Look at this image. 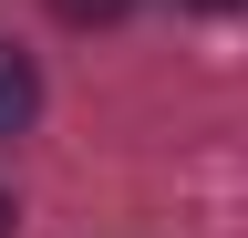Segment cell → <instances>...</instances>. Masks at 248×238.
<instances>
[{"instance_id":"1","label":"cell","mask_w":248,"mask_h":238,"mask_svg":"<svg viewBox=\"0 0 248 238\" xmlns=\"http://www.w3.org/2000/svg\"><path fill=\"white\" fill-rule=\"evenodd\" d=\"M31 114H42V73H31V52H11V42H0V145H11V135H31Z\"/></svg>"},{"instance_id":"2","label":"cell","mask_w":248,"mask_h":238,"mask_svg":"<svg viewBox=\"0 0 248 238\" xmlns=\"http://www.w3.org/2000/svg\"><path fill=\"white\" fill-rule=\"evenodd\" d=\"M52 11H62V21H124L135 0H52Z\"/></svg>"},{"instance_id":"3","label":"cell","mask_w":248,"mask_h":238,"mask_svg":"<svg viewBox=\"0 0 248 238\" xmlns=\"http://www.w3.org/2000/svg\"><path fill=\"white\" fill-rule=\"evenodd\" d=\"M0 238H11V197H0Z\"/></svg>"},{"instance_id":"4","label":"cell","mask_w":248,"mask_h":238,"mask_svg":"<svg viewBox=\"0 0 248 238\" xmlns=\"http://www.w3.org/2000/svg\"><path fill=\"white\" fill-rule=\"evenodd\" d=\"M207 11H238V0H207Z\"/></svg>"}]
</instances>
